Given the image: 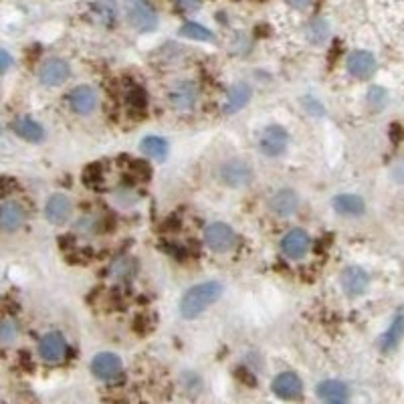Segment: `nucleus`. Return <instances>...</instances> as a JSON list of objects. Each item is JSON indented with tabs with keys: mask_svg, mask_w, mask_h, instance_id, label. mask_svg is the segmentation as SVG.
<instances>
[{
	"mask_svg": "<svg viewBox=\"0 0 404 404\" xmlns=\"http://www.w3.org/2000/svg\"><path fill=\"white\" fill-rule=\"evenodd\" d=\"M12 130H15V134L21 135V137H23V140H27V142H32V144H37V142H41V140L45 137L43 128H41L37 122L28 119V117H21V119H17V122L12 124Z\"/></svg>",
	"mask_w": 404,
	"mask_h": 404,
	"instance_id": "obj_21",
	"label": "nucleus"
},
{
	"mask_svg": "<svg viewBox=\"0 0 404 404\" xmlns=\"http://www.w3.org/2000/svg\"><path fill=\"white\" fill-rule=\"evenodd\" d=\"M142 152L148 158H152V160H166V156H168V142L164 137H158V135H148V137L142 140Z\"/></svg>",
	"mask_w": 404,
	"mask_h": 404,
	"instance_id": "obj_22",
	"label": "nucleus"
},
{
	"mask_svg": "<svg viewBox=\"0 0 404 404\" xmlns=\"http://www.w3.org/2000/svg\"><path fill=\"white\" fill-rule=\"evenodd\" d=\"M222 296V285L218 281H204L194 287L180 299V314L184 320H194L198 318L204 309H209L213 303H216Z\"/></svg>",
	"mask_w": 404,
	"mask_h": 404,
	"instance_id": "obj_1",
	"label": "nucleus"
},
{
	"mask_svg": "<svg viewBox=\"0 0 404 404\" xmlns=\"http://www.w3.org/2000/svg\"><path fill=\"white\" fill-rule=\"evenodd\" d=\"M376 69V59L368 51H354L348 57V71L356 79H368Z\"/></svg>",
	"mask_w": 404,
	"mask_h": 404,
	"instance_id": "obj_15",
	"label": "nucleus"
},
{
	"mask_svg": "<svg viewBox=\"0 0 404 404\" xmlns=\"http://www.w3.org/2000/svg\"><path fill=\"white\" fill-rule=\"evenodd\" d=\"M309 247H311V241L307 237L305 231L301 229H296V231H289L283 239H281V251L287 259L291 261H299L303 259L307 253H309Z\"/></svg>",
	"mask_w": 404,
	"mask_h": 404,
	"instance_id": "obj_7",
	"label": "nucleus"
},
{
	"mask_svg": "<svg viewBox=\"0 0 404 404\" xmlns=\"http://www.w3.org/2000/svg\"><path fill=\"white\" fill-rule=\"evenodd\" d=\"M128 19L130 25L140 32H152L158 27V12L148 0H130Z\"/></svg>",
	"mask_w": 404,
	"mask_h": 404,
	"instance_id": "obj_2",
	"label": "nucleus"
},
{
	"mask_svg": "<svg viewBox=\"0 0 404 404\" xmlns=\"http://www.w3.org/2000/svg\"><path fill=\"white\" fill-rule=\"evenodd\" d=\"M69 106L75 113H91L93 109L97 108V93L95 89H91L89 85H79L75 89H71L69 93Z\"/></svg>",
	"mask_w": 404,
	"mask_h": 404,
	"instance_id": "obj_13",
	"label": "nucleus"
},
{
	"mask_svg": "<svg viewBox=\"0 0 404 404\" xmlns=\"http://www.w3.org/2000/svg\"><path fill=\"white\" fill-rule=\"evenodd\" d=\"M19 336V325L15 320H0V344L8 346L17 340Z\"/></svg>",
	"mask_w": 404,
	"mask_h": 404,
	"instance_id": "obj_26",
	"label": "nucleus"
},
{
	"mask_svg": "<svg viewBox=\"0 0 404 404\" xmlns=\"http://www.w3.org/2000/svg\"><path fill=\"white\" fill-rule=\"evenodd\" d=\"M69 65L63 59H49L43 63L41 71H39V79L43 85H61L63 81L69 79Z\"/></svg>",
	"mask_w": 404,
	"mask_h": 404,
	"instance_id": "obj_12",
	"label": "nucleus"
},
{
	"mask_svg": "<svg viewBox=\"0 0 404 404\" xmlns=\"http://www.w3.org/2000/svg\"><path fill=\"white\" fill-rule=\"evenodd\" d=\"M12 65V57L6 53V51H2L0 49V73H4V71H8V67Z\"/></svg>",
	"mask_w": 404,
	"mask_h": 404,
	"instance_id": "obj_31",
	"label": "nucleus"
},
{
	"mask_svg": "<svg viewBox=\"0 0 404 404\" xmlns=\"http://www.w3.org/2000/svg\"><path fill=\"white\" fill-rule=\"evenodd\" d=\"M93 12H95V19L97 21H102L104 25H109V23H113L117 10H115L113 0H99V2L93 4Z\"/></svg>",
	"mask_w": 404,
	"mask_h": 404,
	"instance_id": "obj_24",
	"label": "nucleus"
},
{
	"mask_svg": "<svg viewBox=\"0 0 404 404\" xmlns=\"http://www.w3.org/2000/svg\"><path fill=\"white\" fill-rule=\"evenodd\" d=\"M128 104L134 106V109L144 108V106H146V95H144V91H142V89H134V91L128 95Z\"/></svg>",
	"mask_w": 404,
	"mask_h": 404,
	"instance_id": "obj_29",
	"label": "nucleus"
},
{
	"mask_svg": "<svg viewBox=\"0 0 404 404\" xmlns=\"http://www.w3.org/2000/svg\"><path fill=\"white\" fill-rule=\"evenodd\" d=\"M287 140L289 137H287L285 128H281V126H269V128H265V132L259 137V148H261V152L265 156L277 158V156H281L285 152Z\"/></svg>",
	"mask_w": 404,
	"mask_h": 404,
	"instance_id": "obj_6",
	"label": "nucleus"
},
{
	"mask_svg": "<svg viewBox=\"0 0 404 404\" xmlns=\"http://www.w3.org/2000/svg\"><path fill=\"white\" fill-rule=\"evenodd\" d=\"M174 2H176L178 8H182L184 12H194V10H198L200 4H202V0H174Z\"/></svg>",
	"mask_w": 404,
	"mask_h": 404,
	"instance_id": "obj_30",
	"label": "nucleus"
},
{
	"mask_svg": "<svg viewBox=\"0 0 404 404\" xmlns=\"http://www.w3.org/2000/svg\"><path fill=\"white\" fill-rule=\"evenodd\" d=\"M27 218V211L23 209V204H19L17 200H6L0 206V227L4 231H17L19 227H23Z\"/></svg>",
	"mask_w": 404,
	"mask_h": 404,
	"instance_id": "obj_16",
	"label": "nucleus"
},
{
	"mask_svg": "<svg viewBox=\"0 0 404 404\" xmlns=\"http://www.w3.org/2000/svg\"><path fill=\"white\" fill-rule=\"evenodd\" d=\"M327 37V23L323 19H318L309 25V39L314 43H322L323 39Z\"/></svg>",
	"mask_w": 404,
	"mask_h": 404,
	"instance_id": "obj_27",
	"label": "nucleus"
},
{
	"mask_svg": "<svg viewBox=\"0 0 404 404\" xmlns=\"http://www.w3.org/2000/svg\"><path fill=\"white\" fill-rule=\"evenodd\" d=\"M196 99H198V89L189 79L172 83V87L168 91V104L178 111H190L196 106Z\"/></svg>",
	"mask_w": 404,
	"mask_h": 404,
	"instance_id": "obj_5",
	"label": "nucleus"
},
{
	"mask_svg": "<svg viewBox=\"0 0 404 404\" xmlns=\"http://www.w3.org/2000/svg\"><path fill=\"white\" fill-rule=\"evenodd\" d=\"M237 235L224 222H213L204 229V244L215 253H227L235 247Z\"/></svg>",
	"mask_w": 404,
	"mask_h": 404,
	"instance_id": "obj_4",
	"label": "nucleus"
},
{
	"mask_svg": "<svg viewBox=\"0 0 404 404\" xmlns=\"http://www.w3.org/2000/svg\"><path fill=\"white\" fill-rule=\"evenodd\" d=\"M91 372L99 380H115L122 374V360L111 352H102L91 360Z\"/></svg>",
	"mask_w": 404,
	"mask_h": 404,
	"instance_id": "obj_8",
	"label": "nucleus"
},
{
	"mask_svg": "<svg viewBox=\"0 0 404 404\" xmlns=\"http://www.w3.org/2000/svg\"><path fill=\"white\" fill-rule=\"evenodd\" d=\"M334 209L340 213V215L346 216H356L364 213V200L356 194H340L334 198Z\"/></svg>",
	"mask_w": 404,
	"mask_h": 404,
	"instance_id": "obj_20",
	"label": "nucleus"
},
{
	"mask_svg": "<svg viewBox=\"0 0 404 404\" xmlns=\"http://www.w3.org/2000/svg\"><path fill=\"white\" fill-rule=\"evenodd\" d=\"M403 334H404V316H398V318L392 322V325L388 327V331L382 336V342H380L382 350L388 352V350H392V348H396V344L401 342Z\"/></svg>",
	"mask_w": 404,
	"mask_h": 404,
	"instance_id": "obj_23",
	"label": "nucleus"
},
{
	"mask_svg": "<svg viewBox=\"0 0 404 404\" xmlns=\"http://www.w3.org/2000/svg\"><path fill=\"white\" fill-rule=\"evenodd\" d=\"M0 132H2V128H0Z\"/></svg>",
	"mask_w": 404,
	"mask_h": 404,
	"instance_id": "obj_34",
	"label": "nucleus"
},
{
	"mask_svg": "<svg viewBox=\"0 0 404 404\" xmlns=\"http://www.w3.org/2000/svg\"><path fill=\"white\" fill-rule=\"evenodd\" d=\"M180 32L184 35V37H189V39H194V41H213L215 37H213V32L209 30L206 27H202V25H196V23H186L184 27L180 28Z\"/></svg>",
	"mask_w": 404,
	"mask_h": 404,
	"instance_id": "obj_25",
	"label": "nucleus"
},
{
	"mask_svg": "<svg viewBox=\"0 0 404 404\" xmlns=\"http://www.w3.org/2000/svg\"><path fill=\"white\" fill-rule=\"evenodd\" d=\"M342 287L348 296H360L368 287V275L360 267H348L342 273Z\"/></svg>",
	"mask_w": 404,
	"mask_h": 404,
	"instance_id": "obj_18",
	"label": "nucleus"
},
{
	"mask_svg": "<svg viewBox=\"0 0 404 404\" xmlns=\"http://www.w3.org/2000/svg\"><path fill=\"white\" fill-rule=\"evenodd\" d=\"M271 211L277 216H291L296 215V211L299 209V196H297L296 190L283 189L277 190L269 200Z\"/></svg>",
	"mask_w": 404,
	"mask_h": 404,
	"instance_id": "obj_14",
	"label": "nucleus"
},
{
	"mask_svg": "<svg viewBox=\"0 0 404 404\" xmlns=\"http://www.w3.org/2000/svg\"><path fill=\"white\" fill-rule=\"evenodd\" d=\"M73 213V204L69 200V196L65 194H53L49 200H47V206H45V216L49 222H53L57 227L65 224Z\"/></svg>",
	"mask_w": 404,
	"mask_h": 404,
	"instance_id": "obj_10",
	"label": "nucleus"
},
{
	"mask_svg": "<svg viewBox=\"0 0 404 404\" xmlns=\"http://www.w3.org/2000/svg\"><path fill=\"white\" fill-rule=\"evenodd\" d=\"M316 394L322 398L323 403H346L350 398V392H348V386L340 380H325L318 386Z\"/></svg>",
	"mask_w": 404,
	"mask_h": 404,
	"instance_id": "obj_17",
	"label": "nucleus"
},
{
	"mask_svg": "<svg viewBox=\"0 0 404 404\" xmlns=\"http://www.w3.org/2000/svg\"><path fill=\"white\" fill-rule=\"evenodd\" d=\"M251 99V87L247 83H237L229 89L227 93V104H224V111L227 113H237L241 111Z\"/></svg>",
	"mask_w": 404,
	"mask_h": 404,
	"instance_id": "obj_19",
	"label": "nucleus"
},
{
	"mask_svg": "<svg viewBox=\"0 0 404 404\" xmlns=\"http://www.w3.org/2000/svg\"><path fill=\"white\" fill-rule=\"evenodd\" d=\"M289 6H294V8H297V10H305L309 4H311V0H285Z\"/></svg>",
	"mask_w": 404,
	"mask_h": 404,
	"instance_id": "obj_33",
	"label": "nucleus"
},
{
	"mask_svg": "<svg viewBox=\"0 0 404 404\" xmlns=\"http://www.w3.org/2000/svg\"><path fill=\"white\" fill-rule=\"evenodd\" d=\"M273 392L283 401H294L303 392V382L296 372H283L273 380Z\"/></svg>",
	"mask_w": 404,
	"mask_h": 404,
	"instance_id": "obj_11",
	"label": "nucleus"
},
{
	"mask_svg": "<svg viewBox=\"0 0 404 404\" xmlns=\"http://www.w3.org/2000/svg\"><path fill=\"white\" fill-rule=\"evenodd\" d=\"M370 104H378V106L384 104V91H382L380 87H374V89L370 91Z\"/></svg>",
	"mask_w": 404,
	"mask_h": 404,
	"instance_id": "obj_32",
	"label": "nucleus"
},
{
	"mask_svg": "<svg viewBox=\"0 0 404 404\" xmlns=\"http://www.w3.org/2000/svg\"><path fill=\"white\" fill-rule=\"evenodd\" d=\"M97 227H99V222H97V218L95 216H83L79 222H77V227H75V231L81 233V235H93V233H97Z\"/></svg>",
	"mask_w": 404,
	"mask_h": 404,
	"instance_id": "obj_28",
	"label": "nucleus"
},
{
	"mask_svg": "<svg viewBox=\"0 0 404 404\" xmlns=\"http://www.w3.org/2000/svg\"><path fill=\"white\" fill-rule=\"evenodd\" d=\"M39 354L45 362H61L67 354V342L59 331H51L47 336H43L41 344H39Z\"/></svg>",
	"mask_w": 404,
	"mask_h": 404,
	"instance_id": "obj_9",
	"label": "nucleus"
},
{
	"mask_svg": "<svg viewBox=\"0 0 404 404\" xmlns=\"http://www.w3.org/2000/svg\"><path fill=\"white\" fill-rule=\"evenodd\" d=\"M253 170L247 162L227 160L218 168V180L231 189H242L251 182Z\"/></svg>",
	"mask_w": 404,
	"mask_h": 404,
	"instance_id": "obj_3",
	"label": "nucleus"
}]
</instances>
